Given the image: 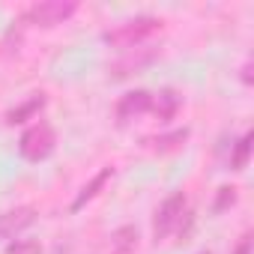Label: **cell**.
Listing matches in <instances>:
<instances>
[{
	"instance_id": "obj_1",
	"label": "cell",
	"mask_w": 254,
	"mask_h": 254,
	"mask_svg": "<svg viewBox=\"0 0 254 254\" xmlns=\"http://www.w3.org/2000/svg\"><path fill=\"white\" fill-rule=\"evenodd\" d=\"M162 30V21L153 18V15H138V18H129V21H123L117 24L114 30H105L102 33V42L111 45V48H123V51H129V48H138V45H147V39L153 33Z\"/></svg>"
},
{
	"instance_id": "obj_2",
	"label": "cell",
	"mask_w": 254,
	"mask_h": 254,
	"mask_svg": "<svg viewBox=\"0 0 254 254\" xmlns=\"http://www.w3.org/2000/svg\"><path fill=\"white\" fill-rule=\"evenodd\" d=\"M54 147H57V132H54V126L45 123V120L33 123L30 129L21 135V141H18V153L27 162H45L54 153Z\"/></svg>"
},
{
	"instance_id": "obj_3",
	"label": "cell",
	"mask_w": 254,
	"mask_h": 254,
	"mask_svg": "<svg viewBox=\"0 0 254 254\" xmlns=\"http://www.w3.org/2000/svg\"><path fill=\"white\" fill-rule=\"evenodd\" d=\"M75 12H78L75 0H42V3H33V6L24 9L21 24H30V27H57V24L69 21Z\"/></svg>"
},
{
	"instance_id": "obj_4",
	"label": "cell",
	"mask_w": 254,
	"mask_h": 254,
	"mask_svg": "<svg viewBox=\"0 0 254 254\" xmlns=\"http://www.w3.org/2000/svg\"><path fill=\"white\" fill-rule=\"evenodd\" d=\"M189 212V200H186V191H174L171 197L162 200V206L156 209V218H153V239L162 242L168 239L171 233H177L183 215Z\"/></svg>"
},
{
	"instance_id": "obj_5",
	"label": "cell",
	"mask_w": 254,
	"mask_h": 254,
	"mask_svg": "<svg viewBox=\"0 0 254 254\" xmlns=\"http://www.w3.org/2000/svg\"><path fill=\"white\" fill-rule=\"evenodd\" d=\"M162 48L159 45H138V48H129V51H123L120 60L111 63V75L114 78H129V75H138L144 72L147 66H153L159 60Z\"/></svg>"
},
{
	"instance_id": "obj_6",
	"label": "cell",
	"mask_w": 254,
	"mask_h": 254,
	"mask_svg": "<svg viewBox=\"0 0 254 254\" xmlns=\"http://www.w3.org/2000/svg\"><path fill=\"white\" fill-rule=\"evenodd\" d=\"M150 108H153V93L150 90H132V93L120 96V102H117V123L126 126V123L150 114Z\"/></svg>"
},
{
	"instance_id": "obj_7",
	"label": "cell",
	"mask_w": 254,
	"mask_h": 254,
	"mask_svg": "<svg viewBox=\"0 0 254 254\" xmlns=\"http://www.w3.org/2000/svg\"><path fill=\"white\" fill-rule=\"evenodd\" d=\"M36 206H15L0 212V239H12L18 233H24L33 221H36Z\"/></svg>"
},
{
	"instance_id": "obj_8",
	"label": "cell",
	"mask_w": 254,
	"mask_h": 254,
	"mask_svg": "<svg viewBox=\"0 0 254 254\" xmlns=\"http://www.w3.org/2000/svg\"><path fill=\"white\" fill-rule=\"evenodd\" d=\"M180 108H183V96H180L177 90H159V93H153V108H150V114H153L159 123L174 120V117L180 114Z\"/></svg>"
},
{
	"instance_id": "obj_9",
	"label": "cell",
	"mask_w": 254,
	"mask_h": 254,
	"mask_svg": "<svg viewBox=\"0 0 254 254\" xmlns=\"http://www.w3.org/2000/svg\"><path fill=\"white\" fill-rule=\"evenodd\" d=\"M138 227L135 224H123L111 233V242H108V254H135L138 251Z\"/></svg>"
},
{
	"instance_id": "obj_10",
	"label": "cell",
	"mask_w": 254,
	"mask_h": 254,
	"mask_svg": "<svg viewBox=\"0 0 254 254\" xmlns=\"http://www.w3.org/2000/svg\"><path fill=\"white\" fill-rule=\"evenodd\" d=\"M45 93H33V96H27L21 105H15V108H9L6 111V123L9 126H18V123H27V120H33L42 108H45Z\"/></svg>"
},
{
	"instance_id": "obj_11",
	"label": "cell",
	"mask_w": 254,
	"mask_h": 254,
	"mask_svg": "<svg viewBox=\"0 0 254 254\" xmlns=\"http://www.w3.org/2000/svg\"><path fill=\"white\" fill-rule=\"evenodd\" d=\"M111 177H114V168H102V171H99V174H96V177H93V180L78 191V194H75V200H72V206H69V209H72V212H78L81 206H87V203H90V200L105 189V183H108Z\"/></svg>"
},
{
	"instance_id": "obj_12",
	"label": "cell",
	"mask_w": 254,
	"mask_h": 254,
	"mask_svg": "<svg viewBox=\"0 0 254 254\" xmlns=\"http://www.w3.org/2000/svg\"><path fill=\"white\" fill-rule=\"evenodd\" d=\"M186 141H189V129H177V132H168V135H162V138H150L147 144H150V150H156V153H174V150H180Z\"/></svg>"
},
{
	"instance_id": "obj_13",
	"label": "cell",
	"mask_w": 254,
	"mask_h": 254,
	"mask_svg": "<svg viewBox=\"0 0 254 254\" xmlns=\"http://www.w3.org/2000/svg\"><path fill=\"white\" fill-rule=\"evenodd\" d=\"M251 132H245L236 144H233V150H230V171H242V168H248V159H251Z\"/></svg>"
},
{
	"instance_id": "obj_14",
	"label": "cell",
	"mask_w": 254,
	"mask_h": 254,
	"mask_svg": "<svg viewBox=\"0 0 254 254\" xmlns=\"http://www.w3.org/2000/svg\"><path fill=\"white\" fill-rule=\"evenodd\" d=\"M236 203V189L233 186H221L218 194H215V203H212V212H224Z\"/></svg>"
},
{
	"instance_id": "obj_15",
	"label": "cell",
	"mask_w": 254,
	"mask_h": 254,
	"mask_svg": "<svg viewBox=\"0 0 254 254\" xmlns=\"http://www.w3.org/2000/svg\"><path fill=\"white\" fill-rule=\"evenodd\" d=\"M6 254H42V245H39L36 239H21V242L9 245Z\"/></svg>"
},
{
	"instance_id": "obj_16",
	"label": "cell",
	"mask_w": 254,
	"mask_h": 254,
	"mask_svg": "<svg viewBox=\"0 0 254 254\" xmlns=\"http://www.w3.org/2000/svg\"><path fill=\"white\" fill-rule=\"evenodd\" d=\"M233 254H251V233H242V236H239Z\"/></svg>"
},
{
	"instance_id": "obj_17",
	"label": "cell",
	"mask_w": 254,
	"mask_h": 254,
	"mask_svg": "<svg viewBox=\"0 0 254 254\" xmlns=\"http://www.w3.org/2000/svg\"><path fill=\"white\" fill-rule=\"evenodd\" d=\"M251 81H254V78H251V60H245V63H242V84L251 87Z\"/></svg>"
},
{
	"instance_id": "obj_18",
	"label": "cell",
	"mask_w": 254,
	"mask_h": 254,
	"mask_svg": "<svg viewBox=\"0 0 254 254\" xmlns=\"http://www.w3.org/2000/svg\"><path fill=\"white\" fill-rule=\"evenodd\" d=\"M200 254H209V251H200Z\"/></svg>"
}]
</instances>
